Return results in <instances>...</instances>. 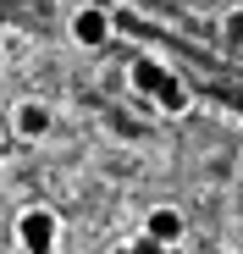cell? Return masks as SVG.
<instances>
[{"label":"cell","mask_w":243,"mask_h":254,"mask_svg":"<svg viewBox=\"0 0 243 254\" xmlns=\"http://www.w3.org/2000/svg\"><path fill=\"white\" fill-rule=\"evenodd\" d=\"M66 33H72V45H83V50H105L111 33H116V17H111L105 6H94V0H83V6L72 11Z\"/></svg>","instance_id":"obj_1"},{"label":"cell","mask_w":243,"mask_h":254,"mask_svg":"<svg viewBox=\"0 0 243 254\" xmlns=\"http://www.w3.org/2000/svg\"><path fill=\"white\" fill-rule=\"evenodd\" d=\"M56 238H61L56 210L33 204V210H22V216H17V243H22V254H56Z\"/></svg>","instance_id":"obj_2"},{"label":"cell","mask_w":243,"mask_h":254,"mask_svg":"<svg viewBox=\"0 0 243 254\" xmlns=\"http://www.w3.org/2000/svg\"><path fill=\"white\" fill-rule=\"evenodd\" d=\"M11 127H17V138H28V144H39L56 127V116H50V105L45 100H17V111H11Z\"/></svg>","instance_id":"obj_3"},{"label":"cell","mask_w":243,"mask_h":254,"mask_svg":"<svg viewBox=\"0 0 243 254\" xmlns=\"http://www.w3.org/2000/svg\"><path fill=\"white\" fill-rule=\"evenodd\" d=\"M182 232H188V221H182V210H177V204H155V210H149V221H144V238H155L160 249L182 243Z\"/></svg>","instance_id":"obj_4"},{"label":"cell","mask_w":243,"mask_h":254,"mask_svg":"<svg viewBox=\"0 0 243 254\" xmlns=\"http://www.w3.org/2000/svg\"><path fill=\"white\" fill-rule=\"evenodd\" d=\"M149 100H155V111H160V116H182V111L193 105V94H188V83H182L177 72H166V77H160V89H155Z\"/></svg>","instance_id":"obj_5"},{"label":"cell","mask_w":243,"mask_h":254,"mask_svg":"<svg viewBox=\"0 0 243 254\" xmlns=\"http://www.w3.org/2000/svg\"><path fill=\"white\" fill-rule=\"evenodd\" d=\"M160 77H166V66H160L155 56H138V61L127 66V83H133L138 94H155V89H160Z\"/></svg>","instance_id":"obj_6"},{"label":"cell","mask_w":243,"mask_h":254,"mask_svg":"<svg viewBox=\"0 0 243 254\" xmlns=\"http://www.w3.org/2000/svg\"><path fill=\"white\" fill-rule=\"evenodd\" d=\"M221 39H227L232 50H243V6H232V11L221 17Z\"/></svg>","instance_id":"obj_7"},{"label":"cell","mask_w":243,"mask_h":254,"mask_svg":"<svg viewBox=\"0 0 243 254\" xmlns=\"http://www.w3.org/2000/svg\"><path fill=\"white\" fill-rule=\"evenodd\" d=\"M116 254H166V249H160V243H155V238H138V243H122V249H116Z\"/></svg>","instance_id":"obj_8"}]
</instances>
